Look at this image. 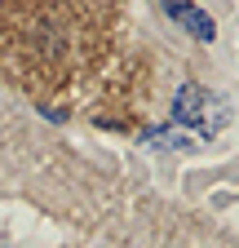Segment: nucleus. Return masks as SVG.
<instances>
[{
	"mask_svg": "<svg viewBox=\"0 0 239 248\" xmlns=\"http://www.w3.org/2000/svg\"><path fill=\"white\" fill-rule=\"evenodd\" d=\"M164 5H168V18H173V22H182L195 40H213V31H217V27H213V18H208L204 9L186 5V0H164Z\"/></svg>",
	"mask_w": 239,
	"mask_h": 248,
	"instance_id": "obj_2",
	"label": "nucleus"
},
{
	"mask_svg": "<svg viewBox=\"0 0 239 248\" xmlns=\"http://www.w3.org/2000/svg\"><path fill=\"white\" fill-rule=\"evenodd\" d=\"M226 115L230 111L222 107V98L204 93L199 84H182V89H177V102H173V120L177 124H191V129H199L208 138V133H217L226 124Z\"/></svg>",
	"mask_w": 239,
	"mask_h": 248,
	"instance_id": "obj_1",
	"label": "nucleus"
}]
</instances>
